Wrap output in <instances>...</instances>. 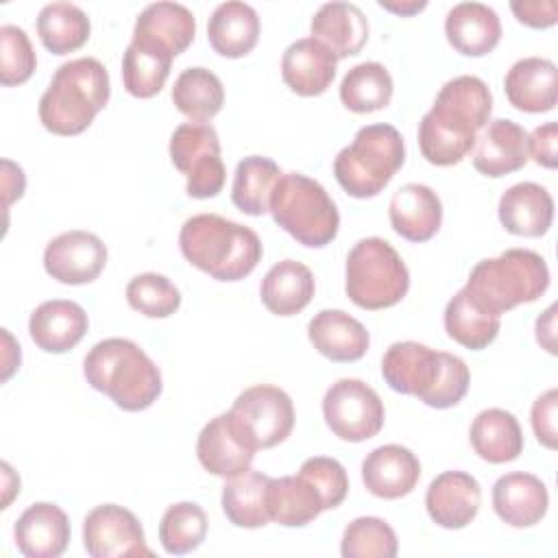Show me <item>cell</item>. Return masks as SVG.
<instances>
[{
    "mask_svg": "<svg viewBox=\"0 0 558 558\" xmlns=\"http://www.w3.org/2000/svg\"><path fill=\"white\" fill-rule=\"evenodd\" d=\"M493 96L473 74L447 81L418 122L421 155L434 166H456L475 146L477 131L490 122Z\"/></svg>",
    "mask_w": 558,
    "mask_h": 558,
    "instance_id": "cell-1",
    "label": "cell"
},
{
    "mask_svg": "<svg viewBox=\"0 0 558 558\" xmlns=\"http://www.w3.org/2000/svg\"><path fill=\"white\" fill-rule=\"evenodd\" d=\"M183 257L218 281H240L248 277L262 259V240L240 222L218 214H196L179 231Z\"/></svg>",
    "mask_w": 558,
    "mask_h": 558,
    "instance_id": "cell-2",
    "label": "cell"
},
{
    "mask_svg": "<svg viewBox=\"0 0 558 558\" xmlns=\"http://www.w3.org/2000/svg\"><path fill=\"white\" fill-rule=\"evenodd\" d=\"M83 375L94 390L126 412L150 408L163 388L157 364L129 338L96 342L83 360Z\"/></svg>",
    "mask_w": 558,
    "mask_h": 558,
    "instance_id": "cell-3",
    "label": "cell"
},
{
    "mask_svg": "<svg viewBox=\"0 0 558 558\" xmlns=\"http://www.w3.org/2000/svg\"><path fill=\"white\" fill-rule=\"evenodd\" d=\"M109 94V72L98 59L65 61L39 98V120L54 135H78L105 109Z\"/></svg>",
    "mask_w": 558,
    "mask_h": 558,
    "instance_id": "cell-4",
    "label": "cell"
},
{
    "mask_svg": "<svg viewBox=\"0 0 558 558\" xmlns=\"http://www.w3.org/2000/svg\"><path fill=\"white\" fill-rule=\"evenodd\" d=\"M464 288L484 310L501 316L545 294L549 288V268L536 251L508 248L497 257L477 262Z\"/></svg>",
    "mask_w": 558,
    "mask_h": 558,
    "instance_id": "cell-5",
    "label": "cell"
},
{
    "mask_svg": "<svg viewBox=\"0 0 558 558\" xmlns=\"http://www.w3.org/2000/svg\"><path fill=\"white\" fill-rule=\"evenodd\" d=\"M405 161V144L392 124H366L333 159L338 185L353 198L377 196Z\"/></svg>",
    "mask_w": 558,
    "mask_h": 558,
    "instance_id": "cell-6",
    "label": "cell"
},
{
    "mask_svg": "<svg viewBox=\"0 0 558 558\" xmlns=\"http://www.w3.org/2000/svg\"><path fill=\"white\" fill-rule=\"evenodd\" d=\"M268 211L286 233L310 248L327 246L340 229V214L327 190L301 172L279 177Z\"/></svg>",
    "mask_w": 558,
    "mask_h": 558,
    "instance_id": "cell-7",
    "label": "cell"
},
{
    "mask_svg": "<svg viewBox=\"0 0 558 558\" xmlns=\"http://www.w3.org/2000/svg\"><path fill=\"white\" fill-rule=\"evenodd\" d=\"M344 290L362 310L392 307L408 294L410 272L388 240L362 238L347 255Z\"/></svg>",
    "mask_w": 558,
    "mask_h": 558,
    "instance_id": "cell-8",
    "label": "cell"
},
{
    "mask_svg": "<svg viewBox=\"0 0 558 558\" xmlns=\"http://www.w3.org/2000/svg\"><path fill=\"white\" fill-rule=\"evenodd\" d=\"M168 150L174 168L187 179V196L214 198L222 192L227 170L220 157V140L211 124H179L170 135Z\"/></svg>",
    "mask_w": 558,
    "mask_h": 558,
    "instance_id": "cell-9",
    "label": "cell"
},
{
    "mask_svg": "<svg viewBox=\"0 0 558 558\" xmlns=\"http://www.w3.org/2000/svg\"><path fill=\"white\" fill-rule=\"evenodd\" d=\"M323 416L338 438L362 442L381 432L386 410L379 395L366 381L342 377L327 388Z\"/></svg>",
    "mask_w": 558,
    "mask_h": 558,
    "instance_id": "cell-10",
    "label": "cell"
},
{
    "mask_svg": "<svg viewBox=\"0 0 558 558\" xmlns=\"http://www.w3.org/2000/svg\"><path fill=\"white\" fill-rule=\"evenodd\" d=\"M257 449L283 442L294 427V405L286 390L272 384H257L238 395L231 405Z\"/></svg>",
    "mask_w": 558,
    "mask_h": 558,
    "instance_id": "cell-11",
    "label": "cell"
},
{
    "mask_svg": "<svg viewBox=\"0 0 558 558\" xmlns=\"http://www.w3.org/2000/svg\"><path fill=\"white\" fill-rule=\"evenodd\" d=\"M83 547L92 558L153 556L140 519L118 504H102L87 512L83 521Z\"/></svg>",
    "mask_w": 558,
    "mask_h": 558,
    "instance_id": "cell-12",
    "label": "cell"
},
{
    "mask_svg": "<svg viewBox=\"0 0 558 558\" xmlns=\"http://www.w3.org/2000/svg\"><path fill=\"white\" fill-rule=\"evenodd\" d=\"M257 445L229 410L214 416L198 434L196 456L201 466L218 477H233L251 469Z\"/></svg>",
    "mask_w": 558,
    "mask_h": 558,
    "instance_id": "cell-13",
    "label": "cell"
},
{
    "mask_svg": "<svg viewBox=\"0 0 558 558\" xmlns=\"http://www.w3.org/2000/svg\"><path fill=\"white\" fill-rule=\"evenodd\" d=\"M445 355L414 340L395 342L381 357V377L395 392L418 397L425 403L442 375Z\"/></svg>",
    "mask_w": 558,
    "mask_h": 558,
    "instance_id": "cell-14",
    "label": "cell"
},
{
    "mask_svg": "<svg viewBox=\"0 0 558 558\" xmlns=\"http://www.w3.org/2000/svg\"><path fill=\"white\" fill-rule=\"evenodd\" d=\"M107 264L105 242L89 231L72 229L59 233L46 244L44 268L59 283H92Z\"/></svg>",
    "mask_w": 558,
    "mask_h": 558,
    "instance_id": "cell-15",
    "label": "cell"
},
{
    "mask_svg": "<svg viewBox=\"0 0 558 558\" xmlns=\"http://www.w3.org/2000/svg\"><path fill=\"white\" fill-rule=\"evenodd\" d=\"M480 482L464 471H445L436 475L425 493L429 519L445 530L466 527L480 512Z\"/></svg>",
    "mask_w": 558,
    "mask_h": 558,
    "instance_id": "cell-16",
    "label": "cell"
},
{
    "mask_svg": "<svg viewBox=\"0 0 558 558\" xmlns=\"http://www.w3.org/2000/svg\"><path fill=\"white\" fill-rule=\"evenodd\" d=\"M527 159V133L508 118L490 120L475 140L473 168L484 177H506L521 170Z\"/></svg>",
    "mask_w": 558,
    "mask_h": 558,
    "instance_id": "cell-17",
    "label": "cell"
},
{
    "mask_svg": "<svg viewBox=\"0 0 558 558\" xmlns=\"http://www.w3.org/2000/svg\"><path fill=\"white\" fill-rule=\"evenodd\" d=\"M421 480L418 458L403 445H381L362 462V482L379 499H399L414 490Z\"/></svg>",
    "mask_w": 558,
    "mask_h": 558,
    "instance_id": "cell-18",
    "label": "cell"
},
{
    "mask_svg": "<svg viewBox=\"0 0 558 558\" xmlns=\"http://www.w3.org/2000/svg\"><path fill=\"white\" fill-rule=\"evenodd\" d=\"M13 538L26 558H57L70 543V519L57 504L37 501L15 521Z\"/></svg>",
    "mask_w": 558,
    "mask_h": 558,
    "instance_id": "cell-19",
    "label": "cell"
},
{
    "mask_svg": "<svg viewBox=\"0 0 558 558\" xmlns=\"http://www.w3.org/2000/svg\"><path fill=\"white\" fill-rule=\"evenodd\" d=\"M508 102L525 113H545L558 100V70L545 57H523L510 65L504 78Z\"/></svg>",
    "mask_w": 558,
    "mask_h": 558,
    "instance_id": "cell-20",
    "label": "cell"
},
{
    "mask_svg": "<svg viewBox=\"0 0 558 558\" xmlns=\"http://www.w3.org/2000/svg\"><path fill=\"white\" fill-rule=\"evenodd\" d=\"M87 312L68 299H52L37 305L28 318L33 342L46 353H65L87 333Z\"/></svg>",
    "mask_w": 558,
    "mask_h": 558,
    "instance_id": "cell-21",
    "label": "cell"
},
{
    "mask_svg": "<svg viewBox=\"0 0 558 558\" xmlns=\"http://www.w3.org/2000/svg\"><path fill=\"white\" fill-rule=\"evenodd\" d=\"M549 493L541 477L523 471L506 473L493 484V508L512 527H532L547 514Z\"/></svg>",
    "mask_w": 558,
    "mask_h": 558,
    "instance_id": "cell-22",
    "label": "cell"
},
{
    "mask_svg": "<svg viewBox=\"0 0 558 558\" xmlns=\"http://www.w3.org/2000/svg\"><path fill=\"white\" fill-rule=\"evenodd\" d=\"M338 59L314 37L292 41L281 57L283 83L299 96H320L336 78Z\"/></svg>",
    "mask_w": 558,
    "mask_h": 558,
    "instance_id": "cell-23",
    "label": "cell"
},
{
    "mask_svg": "<svg viewBox=\"0 0 558 558\" xmlns=\"http://www.w3.org/2000/svg\"><path fill=\"white\" fill-rule=\"evenodd\" d=\"M388 218L395 233L401 238L410 242H427L442 225V203L432 187L423 183H405L392 194Z\"/></svg>",
    "mask_w": 558,
    "mask_h": 558,
    "instance_id": "cell-24",
    "label": "cell"
},
{
    "mask_svg": "<svg viewBox=\"0 0 558 558\" xmlns=\"http://www.w3.org/2000/svg\"><path fill=\"white\" fill-rule=\"evenodd\" d=\"M497 214L508 233L541 238L551 227L554 198L541 183L521 181L501 194Z\"/></svg>",
    "mask_w": 558,
    "mask_h": 558,
    "instance_id": "cell-25",
    "label": "cell"
},
{
    "mask_svg": "<svg viewBox=\"0 0 558 558\" xmlns=\"http://www.w3.org/2000/svg\"><path fill=\"white\" fill-rule=\"evenodd\" d=\"M307 338L331 362H357L371 344L366 327L342 310H320L314 314L307 323Z\"/></svg>",
    "mask_w": 558,
    "mask_h": 558,
    "instance_id": "cell-26",
    "label": "cell"
},
{
    "mask_svg": "<svg viewBox=\"0 0 558 558\" xmlns=\"http://www.w3.org/2000/svg\"><path fill=\"white\" fill-rule=\"evenodd\" d=\"M447 41L464 57H484L501 39V20L482 2H458L445 17Z\"/></svg>",
    "mask_w": 558,
    "mask_h": 558,
    "instance_id": "cell-27",
    "label": "cell"
},
{
    "mask_svg": "<svg viewBox=\"0 0 558 558\" xmlns=\"http://www.w3.org/2000/svg\"><path fill=\"white\" fill-rule=\"evenodd\" d=\"M310 31L316 41L336 54V59L357 54L368 41V20L353 2L323 4L314 13Z\"/></svg>",
    "mask_w": 558,
    "mask_h": 558,
    "instance_id": "cell-28",
    "label": "cell"
},
{
    "mask_svg": "<svg viewBox=\"0 0 558 558\" xmlns=\"http://www.w3.org/2000/svg\"><path fill=\"white\" fill-rule=\"evenodd\" d=\"M196 35V20L185 4L153 2L135 20L133 39L155 44L172 57L187 50Z\"/></svg>",
    "mask_w": 558,
    "mask_h": 558,
    "instance_id": "cell-29",
    "label": "cell"
},
{
    "mask_svg": "<svg viewBox=\"0 0 558 558\" xmlns=\"http://www.w3.org/2000/svg\"><path fill=\"white\" fill-rule=\"evenodd\" d=\"M259 31L262 24L257 11L240 0L218 4L207 22L209 46L227 59H240L248 54L257 46Z\"/></svg>",
    "mask_w": 558,
    "mask_h": 558,
    "instance_id": "cell-30",
    "label": "cell"
},
{
    "mask_svg": "<svg viewBox=\"0 0 558 558\" xmlns=\"http://www.w3.org/2000/svg\"><path fill=\"white\" fill-rule=\"evenodd\" d=\"M266 508L270 521L286 527H303L325 510V504L312 482L296 473L268 477Z\"/></svg>",
    "mask_w": 558,
    "mask_h": 558,
    "instance_id": "cell-31",
    "label": "cell"
},
{
    "mask_svg": "<svg viewBox=\"0 0 558 558\" xmlns=\"http://www.w3.org/2000/svg\"><path fill=\"white\" fill-rule=\"evenodd\" d=\"M314 290V275L305 264L281 259L264 275L259 296L268 312L277 316H294L310 305Z\"/></svg>",
    "mask_w": 558,
    "mask_h": 558,
    "instance_id": "cell-32",
    "label": "cell"
},
{
    "mask_svg": "<svg viewBox=\"0 0 558 558\" xmlns=\"http://www.w3.org/2000/svg\"><path fill=\"white\" fill-rule=\"evenodd\" d=\"M473 451L490 462L504 464L512 462L523 451V432L512 412L501 408L482 410L469 429Z\"/></svg>",
    "mask_w": 558,
    "mask_h": 558,
    "instance_id": "cell-33",
    "label": "cell"
},
{
    "mask_svg": "<svg viewBox=\"0 0 558 558\" xmlns=\"http://www.w3.org/2000/svg\"><path fill=\"white\" fill-rule=\"evenodd\" d=\"M501 320L497 314L484 310L466 288H460L445 307V331L458 344L480 351L486 349L499 333Z\"/></svg>",
    "mask_w": 558,
    "mask_h": 558,
    "instance_id": "cell-34",
    "label": "cell"
},
{
    "mask_svg": "<svg viewBox=\"0 0 558 558\" xmlns=\"http://www.w3.org/2000/svg\"><path fill=\"white\" fill-rule=\"evenodd\" d=\"M266 484L268 475L259 471H242L233 477H227L222 486V512L235 527H264L270 517L266 508Z\"/></svg>",
    "mask_w": 558,
    "mask_h": 558,
    "instance_id": "cell-35",
    "label": "cell"
},
{
    "mask_svg": "<svg viewBox=\"0 0 558 558\" xmlns=\"http://www.w3.org/2000/svg\"><path fill=\"white\" fill-rule=\"evenodd\" d=\"M172 54L155 44L131 39L122 57V83L135 98H153L166 85Z\"/></svg>",
    "mask_w": 558,
    "mask_h": 558,
    "instance_id": "cell-36",
    "label": "cell"
},
{
    "mask_svg": "<svg viewBox=\"0 0 558 558\" xmlns=\"http://www.w3.org/2000/svg\"><path fill=\"white\" fill-rule=\"evenodd\" d=\"M92 24L87 13L72 2H50L37 15V35L52 54H68L87 44Z\"/></svg>",
    "mask_w": 558,
    "mask_h": 558,
    "instance_id": "cell-37",
    "label": "cell"
},
{
    "mask_svg": "<svg viewBox=\"0 0 558 558\" xmlns=\"http://www.w3.org/2000/svg\"><path fill=\"white\" fill-rule=\"evenodd\" d=\"M174 107L192 122L207 124L225 105V89L220 78L207 68H185L172 85Z\"/></svg>",
    "mask_w": 558,
    "mask_h": 558,
    "instance_id": "cell-38",
    "label": "cell"
},
{
    "mask_svg": "<svg viewBox=\"0 0 558 558\" xmlns=\"http://www.w3.org/2000/svg\"><path fill=\"white\" fill-rule=\"evenodd\" d=\"M283 172L270 157L248 155L235 166L231 201L248 216H262L268 211L270 194Z\"/></svg>",
    "mask_w": 558,
    "mask_h": 558,
    "instance_id": "cell-39",
    "label": "cell"
},
{
    "mask_svg": "<svg viewBox=\"0 0 558 558\" xmlns=\"http://www.w3.org/2000/svg\"><path fill=\"white\" fill-rule=\"evenodd\" d=\"M392 76L377 61L353 65L340 83V100L353 113H373L390 105Z\"/></svg>",
    "mask_w": 558,
    "mask_h": 558,
    "instance_id": "cell-40",
    "label": "cell"
},
{
    "mask_svg": "<svg viewBox=\"0 0 558 558\" xmlns=\"http://www.w3.org/2000/svg\"><path fill=\"white\" fill-rule=\"evenodd\" d=\"M207 536V514L194 501L168 506L159 523V541L166 554L183 556L201 547Z\"/></svg>",
    "mask_w": 558,
    "mask_h": 558,
    "instance_id": "cell-41",
    "label": "cell"
},
{
    "mask_svg": "<svg viewBox=\"0 0 558 558\" xmlns=\"http://www.w3.org/2000/svg\"><path fill=\"white\" fill-rule=\"evenodd\" d=\"M397 551V534L379 517H357L342 532L340 554L344 558H395Z\"/></svg>",
    "mask_w": 558,
    "mask_h": 558,
    "instance_id": "cell-42",
    "label": "cell"
},
{
    "mask_svg": "<svg viewBox=\"0 0 558 558\" xmlns=\"http://www.w3.org/2000/svg\"><path fill=\"white\" fill-rule=\"evenodd\" d=\"M126 301L148 318H168L181 307V292L166 275L142 272L126 283Z\"/></svg>",
    "mask_w": 558,
    "mask_h": 558,
    "instance_id": "cell-43",
    "label": "cell"
},
{
    "mask_svg": "<svg viewBox=\"0 0 558 558\" xmlns=\"http://www.w3.org/2000/svg\"><path fill=\"white\" fill-rule=\"evenodd\" d=\"M37 68L33 44L24 28L4 24L0 26V83L4 87L26 83Z\"/></svg>",
    "mask_w": 558,
    "mask_h": 558,
    "instance_id": "cell-44",
    "label": "cell"
},
{
    "mask_svg": "<svg viewBox=\"0 0 558 558\" xmlns=\"http://www.w3.org/2000/svg\"><path fill=\"white\" fill-rule=\"evenodd\" d=\"M299 473L312 482V486L320 493L325 510L338 508L347 493H349V477L344 466L336 460V458H327V456H314L307 458Z\"/></svg>",
    "mask_w": 558,
    "mask_h": 558,
    "instance_id": "cell-45",
    "label": "cell"
},
{
    "mask_svg": "<svg viewBox=\"0 0 558 558\" xmlns=\"http://www.w3.org/2000/svg\"><path fill=\"white\" fill-rule=\"evenodd\" d=\"M471 384V373L469 366L462 357L447 353L445 355V368L442 375L432 392V397L425 401V405L436 408V410H447L453 408L462 401V397L466 395Z\"/></svg>",
    "mask_w": 558,
    "mask_h": 558,
    "instance_id": "cell-46",
    "label": "cell"
},
{
    "mask_svg": "<svg viewBox=\"0 0 558 558\" xmlns=\"http://www.w3.org/2000/svg\"><path fill=\"white\" fill-rule=\"evenodd\" d=\"M556 408H558V390L549 388L543 392L532 405V429L536 440L547 447L556 449Z\"/></svg>",
    "mask_w": 558,
    "mask_h": 558,
    "instance_id": "cell-47",
    "label": "cell"
},
{
    "mask_svg": "<svg viewBox=\"0 0 558 558\" xmlns=\"http://www.w3.org/2000/svg\"><path fill=\"white\" fill-rule=\"evenodd\" d=\"M558 124L556 122H545L527 135V155L543 168H556L558 163Z\"/></svg>",
    "mask_w": 558,
    "mask_h": 558,
    "instance_id": "cell-48",
    "label": "cell"
},
{
    "mask_svg": "<svg viewBox=\"0 0 558 558\" xmlns=\"http://www.w3.org/2000/svg\"><path fill=\"white\" fill-rule=\"evenodd\" d=\"M514 17L530 28H549L558 22V4L554 0L541 2H510Z\"/></svg>",
    "mask_w": 558,
    "mask_h": 558,
    "instance_id": "cell-49",
    "label": "cell"
},
{
    "mask_svg": "<svg viewBox=\"0 0 558 558\" xmlns=\"http://www.w3.org/2000/svg\"><path fill=\"white\" fill-rule=\"evenodd\" d=\"M24 185H26V179H24V170L9 161V159H2V190H4V207H9L15 198H20L24 194Z\"/></svg>",
    "mask_w": 558,
    "mask_h": 558,
    "instance_id": "cell-50",
    "label": "cell"
},
{
    "mask_svg": "<svg viewBox=\"0 0 558 558\" xmlns=\"http://www.w3.org/2000/svg\"><path fill=\"white\" fill-rule=\"evenodd\" d=\"M556 305H549L538 318H536V340L547 349L549 353H556Z\"/></svg>",
    "mask_w": 558,
    "mask_h": 558,
    "instance_id": "cell-51",
    "label": "cell"
},
{
    "mask_svg": "<svg viewBox=\"0 0 558 558\" xmlns=\"http://www.w3.org/2000/svg\"><path fill=\"white\" fill-rule=\"evenodd\" d=\"M2 340H4V366H2V381H7L15 368H20V344L13 342L9 329H2Z\"/></svg>",
    "mask_w": 558,
    "mask_h": 558,
    "instance_id": "cell-52",
    "label": "cell"
},
{
    "mask_svg": "<svg viewBox=\"0 0 558 558\" xmlns=\"http://www.w3.org/2000/svg\"><path fill=\"white\" fill-rule=\"evenodd\" d=\"M377 4H379L381 9H386V11H392V13L403 15V17L414 15V13H418V11H423V9L427 7V2H425V0H405V2H388V0H379Z\"/></svg>",
    "mask_w": 558,
    "mask_h": 558,
    "instance_id": "cell-53",
    "label": "cell"
},
{
    "mask_svg": "<svg viewBox=\"0 0 558 558\" xmlns=\"http://www.w3.org/2000/svg\"><path fill=\"white\" fill-rule=\"evenodd\" d=\"M2 475H4V501H2V508H7L11 504V497L15 493H20V477L13 473V469L2 462Z\"/></svg>",
    "mask_w": 558,
    "mask_h": 558,
    "instance_id": "cell-54",
    "label": "cell"
}]
</instances>
